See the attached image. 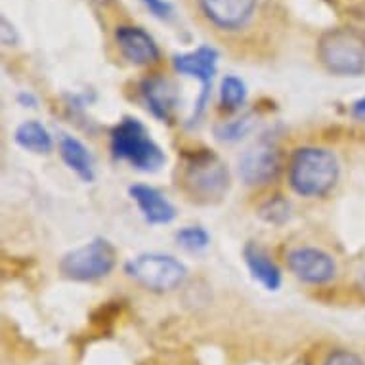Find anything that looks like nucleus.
Here are the masks:
<instances>
[{"label": "nucleus", "mask_w": 365, "mask_h": 365, "mask_svg": "<svg viewBox=\"0 0 365 365\" xmlns=\"http://www.w3.org/2000/svg\"><path fill=\"white\" fill-rule=\"evenodd\" d=\"M0 25H2V29H0V41H2V44H4V46H14V44H18V31H16V27H14L4 16L0 18Z\"/></svg>", "instance_id": "nucleus-23"}, {"label": "nucleus", "mask_w": 365, "mask_h": 365, "mask_svg": "<svg viewBox=\"0 0 365 365\" xmlns=\"http://www.w3.org/2000/svg\"><path fill=\"white\" fill-rule=\"evenodd\" d=\"M140 2H142L157 19L167 21V19H170L174 16V6L168 0H140Z\"/></svg>", "instance_id": "nucleus-22"}, {"label": "nucleus", "mask_w": 365, "mask_h": 365, "mask_svg": "<svg viewBox=\"0 0 365 365\" xmlns=\"http://www.w3.org/2000/svg\"><path fill=\"white\" fill-rule=\"evenodd\" d=\"M322 365H365V359L348 348H333L325 354Z\"/></svg>", "instance_id": "nucleus-21"}, {"label": "nucleus", "mask_w": 365, "mask_h": 365, "mask_svg": "<svg viewBox=\"0 0 365 365\" xmlns=\"http://www.w3.org/2000/svg\"><path fill=\"white\" fill-rule=\"evenodd\" d=\"M247 100V86L240 77L226 75L220 83V106L226 111H237Z\"/></svg>", "instance_id": "nucleus-17"}, {"label": "nucleus", "mask_w": 365, "mask_h": 365, "mask_svg": "<svg viewBox=\"0 0 365 365\" xmlns=\"http://www.w3.org/2000/svg\"><path fill=\"white\" fill-rule=\"evenodd\" d=\"M282 161L276 145L269 142H258L247 150L240 159V176L247 186H264L277 178Z\"/></svg>", "instance_id": "nucleus-9"}, {"label": "nucleus", "mask_w": 365, "mask_h": 365, "mask_svg": "<svg viewBox=\"0 0 365 365\" xmlns=\"http://www.w3.org/2000/svg\"><path fill=\"white\" fill-rule=\"evenodd\" d=\"M352 115L356 119L365 120V96L359 98V100H356V102L352 103Z\"/></svg>", "instance_id": "nucleus-24"}, {"label": "nucleus", "mask_w": 365, "mask_h": 365, "mask_svg": "<svg viewBox=\"0 0 365 365\" xmlns=\"http://www.w3.org/2000/svg\"><path fill=\"white\" fill-rule=\"evenodd\" d=\"M178 187L193 203L215 205L230 190V170L215 151L192 150L178 163Z\"/></svg>", "instance_id": "nucleus-1"}, {"label": "nucleus", "mask_w": 365, "mask_h": 365, "mask_svg": "<svg viewBox=\"0 0 365 365\" xmlns=\"http://www.w3.org/2000/svg\"><path fill=\"white\" fill-rule=\"evenodd\" d=\"M260 218L268 224H274V226H279L283 222L289 220V203L282 195H276V197L268 199L266 203H262L260 207Z\"/></svg>", "instance_id": "nucleus-19"}, {"label": "nucleus", "mask_w": 365, "mask_h": 365, "mask_svg": "<svg viewBox=\"0 0 365 365\" xmlns=\"http://www.w3.org/2000/svg\"><path fill=\"white\" fill-rule=\"evenodd\" d=\"M317 61L335 77L365 75V35L354 27H333L317 38Z\"/></svg>", "instance_id": "nucleus-3"}, {"label": "nucleus", "mask_w": 365, "mask_h": 365, "mask_svg": "<svg viewBox=\"0 0 365 365\" xmlns=\"http://www.w3.org/2000/svg\"><path fill=\"white\" fill-rule=\"evenodd\" d=\"M115 42L123 58L134 66H153L161 58L155 38L138 25H119L115 29Z\"/></svg>", "instance_id": "nucleus-11"}, {"label": "nucleus", "mask_w": 365, "mask_h": 365, "mask_svg": "<svg viewBox=\"0 0 365 365\" xmlns=\"http://www.w3.org/2000/svg\"><path fill=\"white\" fill-rule=\"evenodd\" d=\"M285 262L289 272L308 285H325L336 276L335 258L317 247H294L287 252Z\"/></svg>", "instance_id": "nucleus-8"}, {"label": "nucleus", "mask_w": 365, "mask_h": 365, "mask_svg": "<svg viewBox=\"0 0 365 365\" xmlns=\"http://www.w3.org/2000/svg\"><path fill=\"white\" fill-rule=\"evenodd\" d=\"M287 176L289 186L300 197H325L339 184L341 165L333 151L306 145L293 153L289 161Z\"/></svg>", "instance_id": "nucleus-2"}, {"label": "nucleus", "mask_w": 365, "mask_h": 365, "mask_svg": "<svg viewBox=\"0 0 365 365\" xmlns=\"http://www.w3.org/2000/svg\"><path fill=\"white\" fill-rule=\"evenodd\" d=\"M111 153L142 173H157L167 157L161 145L151 138L150 130L136 117L120 119L111 130Z\"/></svg>", "instance_id": "nucleus-4"}, {"label": "nucleus", "mask_w": 365, "mask_h": 365, "mask_svg": "<svg viewBox=\"0 0 365 365\" xmlns=\"http://www.w3.org/2000/svg\"><path fill=\"white\" fill-rule=\"evenodd\" d=\"M251 117H241V119H235L232 123H224V125L216 126V136L222 142H237V140L245 136L247 132L251 130Z\"/></svg>", "instance_id": "nucleus-20"}, {"label": "nucleus", "mask_w": 365, "mask_h": 365, "mask_svg": "<svg viewBox=\"0 0 365 365\" xmlns=\"http://www.w3.org/2000/svg\"><path fill=\"white\" fill-rule=\"evenodd\" d=\"M58 150L67 167L71 168L73 173L77 174L83 182H94L96 174H94V159L88 148L81 142L78 138L71 134H60V142H58Z\"/></svg>", "instance_id": "nucleus-15"}, {"label": "nucleus", "mask_w": 365, "mask_h": 365, "mask_svg": "<svg viewBox=\"0 0 365 365\" xmlns=\"http://www.w3.org/2000/svg\"><path fill=\"white\" fill-rule=\"evenodd\" d=\"M14 138H16V144L21 150L36 153V155H46L54 148L52 134L38 120H25V123H21L16 128V136Z\"/></svg>", "instance_id": "nucleus-16"}, {"label": "nucleus", "mask_w": 365, "mask_h": 365, "mask_svg": "<svg viewBox=\"0 0 365 365\" xmlns=\"http://www.w3.org/2000/svg\"><path fill=\"white\" fill-rule=\"evenodd\" d=\"M243 258L251 276L262 285L266 291H277L282 287V269L277 266L268 251L258 243H247L243 249Z\"/></svg>", "instance_id": "nucleus-14"}, {"label": "nucleus", "mask_w": 365, "mask_h": 365, "mask_svg": "<svg viewBox=\"0 0 365 365\" xmlns=\"http://www.w3.org/2000/svg\"><path fill=\"white\" fill-rule=\"evenodd\" d=\"M199 10L212 27L240 31L252 19L258 0H197Z\"/></svg>", "instance_id": "nucleus-10"}, {"label": "nucleus", "mask_w": 365, "mask_h": 365, "mask_svg": "<svg viewBox=\"0 0 365 365\" xmlns=\"http://www.w3.org/2000/svg\"><path fill=\"white\" fill-rule=\"evenodd\" d=\"M176 243L190 252L205 251L210 243V235L201 226H186L176 232Z\"/></svg>", "instance_id": "nucleus-18"}, {"label": "nucleus", "mask_w": 365, "mask_h": 365, "mask_svg": "<svg viewBox=\"0 0 365 365\" xmlns=\"http://www.w3.org/2000/svg\"><path fill=\"white\" fill-rule=\"evenodd\" d=\"M128 277L151 293H170L178 289L187 276V269L178 258L163 252H144L125 266Z\"/></svg>", "instance_id": "nucleus-6"}, {"label": "nucleus", "mask_w": 365, "mask_h": 365, "mask_svg": "<svg viewBox=\"0 0 365 365\" xmlns=\"http://www.w3.org/2000/svg\"><path fill=\"white\" fill-rule=\"evenodd\" d=\"M117 266V249L103 237L66 252L60 260L61 276L71 282L88 283L108 277Z\"/></svg>", "instance_id": "nucleus-5"}, {"label": "nucleus", "mask_w": 365, "mask_h": 365, "mask_svg": "<svg viewBox=\"0 0 365 365\" xmlns=\"http://www.w3.org/2000/svg\"><path fill=\"white\" fill-rule=\"evenodd\" d=\"M140 92L144 98L145 106L157 119L170 120L174 117L176 106H178V92L168 78L165 77H148L140 84Z\"/></svg>", "instance_id": "nucleus-13"}, {"label": "nucleus", "mask_w": 365, "mask_h": 365, "mask_svg": "<svg viewBox=\"0 0 365 365\" xmlns=\"http://www.w3.org/2000/svg\"><path fill=\"white\" fill-rule=\"evenodd\" d=\"M128 195L136 203L144 220L151 226H165L176 218L174 205L155 187L148 184H134L128 187Z\"/></svg>", "instance_id": "nucleus-12"}, {"label": "nucleus", "mask_w": 365, "mask_h": 365, "mask_svg": "<svg viewBox=\"0 0 365 365\" xmlns=\"http://www.w3.org/2000/svg\"><path fill=\"white\" fill-rule=\"evenodd\" d=\"M18 102L24 106V108H35L36 106V100L33 94H29V92H21L18 96Z\"/></svg>", "instance_id": "nucleus-25"}, {"label": "nucleus", "mask_w": 365, "mask_h": 365, "mask_svg": "<svg viewBox=\"0 0 365 365\" xmlns=\"http://www.w3.org/2000/svg\"><path fill=\"white\" fill-rule=\"evenodd\" d=\"M41 365H54V364H41Z\"/></svg>", "instance_id": "nucleus-26"}, {"label": "nucleus", "mask_w": 365, "mask_h": 365, "mask_svg": "<svg viewBox=\"0 0 365 365\" xmlns=\"http://www.w3.org/2000/svg\"><path fill=\"white\" fill-rule=\"evenodd\" d=\"M218 58H220L218 50L215 46H209V44H203V46H199L192 52H186V54L174 56V69L180 75L197 78L201 83V92H199L192 120H197L203 115L207 103H209L210 86H212V78H215L216 69H218Z\"/></svg>", "instance_id": "nucleus-7"}]
</instances>
